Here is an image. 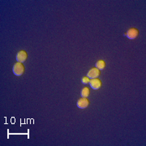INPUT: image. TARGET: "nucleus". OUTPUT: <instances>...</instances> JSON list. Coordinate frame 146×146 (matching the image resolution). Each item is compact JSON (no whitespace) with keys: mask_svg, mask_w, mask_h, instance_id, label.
Listing matches in <instances>:
<instances>
[{"mask_svg":"<svg viewBox=\"0 0 146 146\" xmlns=\"http://www.w3.org/2000/svg\"><path fill=\"white\" fill-rule=\"evenodd\" d=\"M25 66L22 63H19L17 62L14 65H13V68H12V72L14 73L15 76H22L24 73H25Z\"/></svg>","mask_w":146,"mask_h":146,"instance_id":"1","label":"nucleus"},{"mask_svg":"<svg viewBox=\"0 0 146 146\" xmlns=\"http://www.w3.org/2000/svg\"><path fill=\"white\" fill-rule=\"evenodd\" d=\"M89 81H90V79L89 77H87V76H84V77L81 78V82H82L83 84L86 85V84H88L89 83Z\"/></svg>","mask_w":146,"mask_h":146,"instance_id":"9","label":"nucleus"},{"mask_svg":"<svg viewBox=\"0 0 146 146\" xmlns=\"http://www.w3.org/2000/svg\"><path fill=\"white\" fill-rule=\"evenodd\" d=\"M95 68L99 69L100 71H101V70H103V69L106 68V62H105L104 60L100 59V60H98L97 63H95Z\"/></svg>","mask_w":146,"mask_h":146,"instance_id":"8","label":"nucleus"},{"mask_svg":"<svg viewBox=\"0 0 146 146\" xmlns=\"http://www.w3.org/2000/svg\"><path fill=\"white\" fill-rule=\"evenodd\" d=\"M89 85L91 86V88L93 89H95V90L99 89L100 88L102 87V83L101 80H99L98 78H95L90 80V81H89Z\"/></svg>","mask_w":146,"mask_h":146,"instance_id":"6","label":"nucleus"},{"mask_svg":"<svg viewBox=\"0 0 146 146\" xmlns=\"http://www.w3.org/2000/svg\"><path fill=\"white\" fill-rule=\"evenodd\" d=\"M28 58V54L25 50H20L16 54V59L19 63H25Z\"/></svg>","mask_w":146,"mask_h":146,"instance_id":"4","label":"nucleus"},{"mask_svg":"<svg viewBox=\"0 0 146 146\" xmlns=\"http://www.w3.org/2000/svg\"><path fill=\"white\" fill-rule=\"evenodd\" d=\"M100 75H101V71H100L99 69H98L97 68H91L88 72L86 76L89 77L90 80H92V79L98 78L100 76Z\"/></svg>","mask_w":146,"mask_h":146,"instance_id":"3","label":"nucleus"},{"mask_svg":"<svg viewBox=\"0 0 146 146\" xmlns=\"http://www.w3.org/2000/svg\"><path fill=\"white\" fill-rule=\"evenodd\" d=\"M89 94H90V90H89L88 87H84L83 89H81V91H80V96H81V98H88Z\"/></svg>","mask_w":146,"mask_h":146,"instance_id":"7","label":"nucleus"},{"mask_svg":"<svg viewBox=\"0 0 146 146\" xmlns=\"http://www.w3.org/2000/svg\"><path fill=\"white\" fill-rule=\"evenodd\" d=\"M89 104H90V102L86 98H81L76 102V106L80 109H85V108H87L89 106Z\"/></svg>","mask_w":146,"mask_h":146,"instance_id":"5","label":"nucleus"},{"mask_svg":"<svg viewBox=\"0 0 146 146\" xmlns=\"http://www.w3.org/2000/svg\"><path fill=\"white\" fill-rule=\"evenodd\" d=\"M139 33H140V32H139V30L137 29H136V28H131L123 35L127 36L128 39L133 40V39H136V37L138 36Z\"/></svg>","mask_w":146,"mask_h":146,"instance_id":"2","label":"nucleus"}]
</instances>
